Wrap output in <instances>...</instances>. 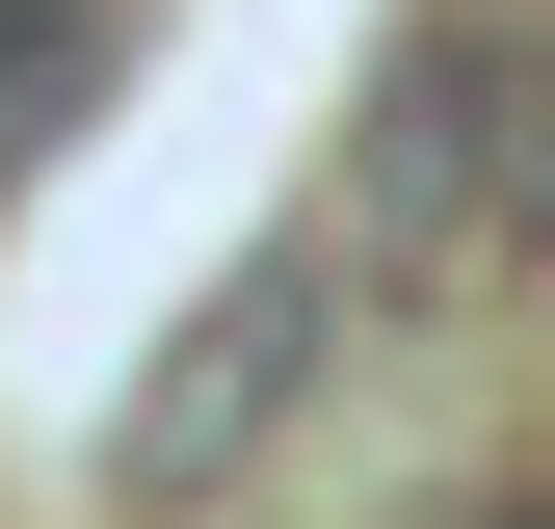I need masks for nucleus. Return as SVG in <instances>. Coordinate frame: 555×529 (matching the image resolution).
<instances>
[{
	"label": "nucleus",
	"instance_id": "2",
	"mask_svg": "<svg viewBox=\"0 0 555 529\" xmlns=\"http://www.w3.org/2000/svg\"><path fill=\"white\" fill-rule=\"evenodd\" d=\"M344 318H371V292H344V238L292 212V238H264L238 292H212V318L159 345V397L106 424V503H132V529H212V503L264 477V450H292L318 397H344Z\"/></svg>",
	"mask_w": 555,
	"mask_h": 529
},
{
	"label": "nucleus",
	"instance_id": "3",
	"mask_svg": "<svg viewBox=\"0 0 555 529\" xmlns=\"http://www.w3.org/2000/svg\"><path fill=\"white\" fill-rule=\"evenodd\" d=\"M106 53H132V0H0V159H27V132H80Z\"/></svg>",
	"mask_w": 555,
	"mask_h": 529
},
{
	"label": "nucleus",
	"instance_id": "1",
	"mask_svg": "<svg viewBox=\"0 0 555 529\" xmlns=\"http://www.w3.org/2000/svg\"><path fill=\"white\" fill-rule=\"evenodd\" d=\"M555 212V106H529V0H424L344 106V292H503Z\"/></svg>",
	"mask_w": 555,
	"mask_h": 529
},
{
	"label": "nucleus",
	"instance_id": "4",
	"mask_svg": "<svg viewBox=\"0 0 555 529\" xmlns=\"http://www.w3.org/2000/svg\"><path fill=\"white\" fill-rule=\"evenodd\" d=\"M450 529H529V503H450Z\"/></svg>",
	"mask_w": 555,
	"mask_h": 529
}]
</instances>
